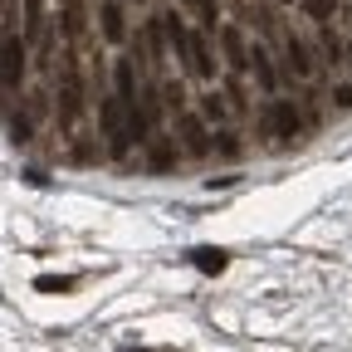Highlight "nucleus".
I'll return each instance as SVG.
<instances>
[{
	"instance_id": "1",
	"label": "nucleus",
	"mask_w": 352,
	"mask_h": 352,
	"mask_svg": "<svg viewBox=\"0 0 352 352\" xmlns=\"http://www.w3.org/2000/svg\"><path fill=\"white\" fill-rule=\"evenodd\" d=\"M98 122H103L108 152H113V157H127V98H103Z\"/></svg>"
},
{
	"instance_id": "2",
	"label": "nucleus",
	"mask_w": 352,
	"mask_h": 352,
	"mask_svg": "<svg viewBox=\"0 0 352 352\" xmlns=\"http://www.w3.org/2000/svg\"><path fill=\"white\" fill-rule=\"evenodd\" d=\"M25 78V39L0 34V88H15Z\"/></svg>"
},
{
	"instance_id": "3",
	"label": "nucleus",
	"mask_w": 352,
	"mask_h": 352,
	"mask_svg": "<svg viewBox=\"0 0 352 352\" xmlns=\"http://www.w3.org/2000/svg\"><path fill=\"white\" fill-rule=\"evenodd\" d=\"M270 127L279 132V142H298V132H303V118L289 98H274L270 103Z\"/></svg>"
},
{
	"instance_id": "4",
	"label": "nucleus",
	"mask_w": 352,
	"mask_h": 352,
	"mask_svg": "<svg viewBox=\"0 0 352 352\" xmlns=\"http://www.w3.org/2000/svg\"><path fill=\"white\" fill-rule=\"evenodd\" d=\"M176 138H182V147H186L191 157H206V152H210L206 127H201V118H191V113H182V118H176Z\"/></svg>"
},
{
	"instance_id": "5",
	"label": "nucleus",
	"mask_w": 352,
	"mask_h": 352,
	"mask_svg": "<svg viewBox=\"0 0 352 352\" xmlns=\"http://www.w3.org/2000/svg\"><path fill=\"white\" fill-rule=\"evenodd\" d=\"M78 108H83V88H78V74H74V64H64V88H59V118H64V122H74V118H78Z\"/></svg>"
},
{
	"instance_id": "6",
	"label": "nucleus",
	"mask_w": 352,
	"mask_h": 352,
	"mask_svg": "<svg viewBox=\"0 0 352 352\" xmlns=\"http://www.w3.org/2000/svg\"><path fill=\"white\" fill-rule=\"evenodd\" d=\"M186 64H191L196 78H210V74H215V54H210L206 34H191V39H186Z\"/></svg>"
},
{
	"instance_id": "7",
	"label": "nucleus",
	"mask_w": 352,
	"mask_h": 352,
	"mask_svg": "<svg viewBox=\"0 0 352 352\" xmlns=\"http://www.w3.org/2000/svg\"><path fill=\"white\" fill-rule=\"evenodd\" d=\"M220 50H226L230 69H250V64H254V59H250V50H245V34H240L235 25H220Z\"/></svg>"
},
{
	"instance_id": "8",
	"label": "nucleus",
	"mask_w": 352,
	"mask_h": 352,
	"mask_svg": "<svg viewBox=\"0 0 352 352\" xmlns=\"http://www.w3.org/2000/svg\"><path fill=\"white\" fill-rule=\"evenodd\" d=\"M191 264H196L201 274H226L230 254H226V250H215V245H201V250H191Z\"/></svg>"
},
{
	"instance_id": "9",
	"label": "nucleus",
	"mask_w": 352,
	"mask_h": 352,
	"mask_svg": "<svg viewBox=\"0 0 352 352\" xmlns=\"http://www.w3.org/2000/svg\"><path fill=\"white\" fill-rule=\"evenodd\" d=\"M98 20H103V34H108L113 44L127 34V25H122V6H118V0H103V6H98Z\"/></svg>"
},
{
	"instance_id": "10",
	"label": "nucleus",
	"mask_w": 352,
	"mask_h": 352,
	"mask_svg": "<svg viewBox=\"0 0 352 352\" xmlns=\"http://www.w3.org/2000/svg\"><path fill=\"white\" fill-rule=\"evenodd\" d=\"M147 166H152V171H166V166H176V142H166V138H152V142H147Z\"/></svg>"
},
{
	"instance_id": "11",
	"label": "nucleus",
	"mask_w": 352,
	"mask_h": 352,
	"mask_svg": "<svg viewBox=\"0 0 352 352\" xmlns=\"http://www.w3.org/2000/svg\"><path fill=\"white\" fill-rule=\"evenodd\" d=\"M127 142H152L147 108H138V103H127Z\"/></svg>"
},
{
	"instance_id": "12",
	"label": "nucleus",
	"mask_w": 352,
	"mask_h": 352,
	"mask_svg": "<svg viewBox=\"0 0 352 352\" xmlns=\"http://www.w3.org/2000/svg\"><path fill=\"white\" fill-rule=\"evenodd\" d=\"M113 83H118V98L138 103V74H132V59H118V69H113Z\"/></svg>"
},
{
	"instance_id": "13",
	"label": "nucleus",
	"mask_w": 352,
	"mask_h": 352,
	"mask_svg": "<svg viewBox=\"0 0 352 352\" xmlns=\"http://www.w3.org/2000/svg\"><path fill=\"white\" fill-rule=\"evenodd\" d=\"M289 74H298V78H308V74H314V59H308V50H303V44L289 34Z\"/></svg>"
},
{
	"instance_id": "14",
	"label": "nucleus",
	"mask_w": 352,
	"mask_h": 352,
	"mask_svg": "<svg viewBox=\"0 0 352 352\" xmlns=\"http://www.w3.org/2000/svg\"><path fill=\"white\" fill-rule=\"evenodd\" d=\"M250 59H254L250 69H254V78H259V88H264V94H274V64H270V59H264V50H254Z\"/></svg>"
},
{
	"instance_id": "15",
	"label": "nucleus",
	"mask_w": 352,
	"mask_h": 352,
	"mask_svg": "<svg viewBox=\"0 0 352 352\" xmlns=\"http://www.w3.org/2000/svg\"><path fill=\"white\" fill-rule=\"evenodd\" d=\"M34 289H39V294H69V289H74V279H69V274H39V279H34Z\"/></svg>"
},
{
	"instance_id": "16",
	"label": "nucleus",
	"mask_w": 352,
	"mask_h": 352,
	"mask_svg": "<svg viewBox=\"0 0 352 352\" xmlns=\"http://www.w3.org/2000/svg\"><path fill=\"white\" fill-rule=\"evenodd\" d=\"M64 30H69V34L83 30V6H78V0H64Z\"/></svg>"
},
{
	"instance_id": "17",
	"label": "nucleus",
	"mask_w": 352,
	"mask_h": 352,
	"mask_svg": "<svg viewBox=\"0 0 352 352\" xmlns=\"http://www.w3.org/2000/svg\"><path fill=\"white\" fill-rule=\"evenodd\" d=\"M201 113H206L210 122H220V118H226V98H220V94H206V98H201Z\"/></svg>"
},
{
	"instance_id": "18",
	"label": "nucleus",
	"mask_w": 352,
	"mask_h": 352,
	"mask_svg": "<svg viewBox=\"0 0 352 352\" xmlns=\"http://www.w3.org/2000/svg\"><path fill=\"white\" fill-rule=\"evenodd\" d=\"M303 10L314 15V20H333V10H338V0H303Z\"/></svg>"
},
{
	"instance_id": "19",
	"label": "nucleus",
	"mask_w": 352,
	"mask_h": 352,
	"mask_svg": "<svg viewBox=\"0 0 352 352\" xmlns=\"http://www.w3.org/2000/svg\"><path fill=\"white\" fill-rule=\"evenodd\" d=\"M323 54H328V64H342V44L333 30H323Z\"/></svg>"
},
{
	"instance_id": "20",
	"label": "nucleus",
	"mask_w": 352,
	"mask_h": 352,
	"mask_svg": "<svg viewBox=\"0 0 352 352\" xmlns=\"http://www.w3.org/2000/svg\"><path fill=\"white\" fill-rule=\"evenodd\" d=\"M162 98H166V108H171V113H182V103H186L182 83H166V88H162Z\"/></svg>"
},
{
	"instance_id": "21",
	"label": "nucleus",
	"mask_w": 352,
	"mask_h": 352,
	"mask_svg": "<svg viewBox=\"0 0 352 352\" xmlns=\"http://www.w3.org/2000/svg\"><path fill=\"white\" fill-rule=\"evenodd\" d=\"M39 25H44V15H39V0H25V30H30V34H39Z\"/></svg>"
},
{
	"instance_id": "22",
	"label": "nucleus",
	"mask_w": 352,
	"mask_h": 352,
	"mask_svg": "<svg viewBox=\"0 0 352 352\" xmlns=\"http://www.w3.org/2000/svg\"><path fill=\"white\" fill-rule=\"evenodd\" d=\"M147 44H152V59H162V15L147 20Z\"/></svg>"
},
{
	"instance_id": "23",
	"label": "nucleus",
	"mask_w": 352,
	"mask_h": 352,
	"mask_svg": "<svg viewBox=\"0 0 352 352\" xmlns=\"http://www.w3.org/2000/svg\"><path fill=\"white\" fill-rule=\"evenodd\" d=\"M220 152H226V157H240V142L230 138V132H220Z\"/></svg>"
},
{
	"instance_id": "24",
	"label": "nucleus",
	"mask_w": 352,
	"mask_h": 352,
	"mask_svg": "<svg viewBox=\"0 0 352 352\" xmlns=\"http://www.w3.org/2000/svg\"><path fill=\"white\" fill-rule=\"evenodd\" d=\"M10 132H15V142H25V138H30V118H15V127H10Z\"/></svg>"
},
{
	"instance_id": "25",
	"label": "nucleus",
	"mask_w": 352,
	"mask_h": 352,
	"mask_svg": "<svg viewBox=\"0 0 352 352\" xmlns=\"http://www.w3.org/2000/svg\"><path fill=\"white\" fill-rule=\"evenodd\" d=\"M333 98H338V108H352V83H347V88H338Z\"/></svg>"
},
{
	"instance_id": "26",
	"label": "nucleus",
	"mask_w": 352,
	"mask_h": 352,
	"mask_svg": "<svg viewBox=\"0 0 352 352\" xmlns=\"http://www.w3.org/2000/svg\"><path fill=\"white\" fill-rule=\"evenodd\" d=\"M347 59H352V50H347Z\"/></svg>"
}]
</instances>
